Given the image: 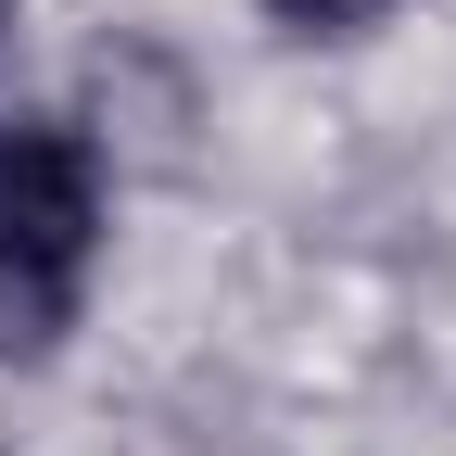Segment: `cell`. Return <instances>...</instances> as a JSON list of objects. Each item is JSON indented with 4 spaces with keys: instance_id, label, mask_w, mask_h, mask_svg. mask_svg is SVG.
I'll return each instance as SVG.
<instances>
[{
    "instance_id": "3",
    "label": "cell",
    "mask_w": 456,
    "mask_h": 456,
    "mask_svg": "<svg viewBox=\"0 0 456 456\" xmlns=\"http://www.w3.org/2000/svg\"><path fill=\"white\" fill-rule=\"evenodd\" d=\"M0 26H13V0H0Z\"/></svg>"
},
{
    "instance_id": "1",
    "label": "cell",
    "mask_w": 456,
    "mask_h": 456,
    "mask_svg": "<svg viewBox=\"0 0 456 456\" xmlns=\"http://www.w3.org/2000/svg\"><path fill=\"white\" fill-rule=\"evenodd\" d=\"M89 254H102V152L77 127L13 114L0 127V355H38L77 317Z\"/></svg>"
},
{
    "instance_id": "2",
    "label": "cell",
    "mask_w": 456,
    "mask_h": 456,
    "mask_svg": "<svg viewBox=\"0 0 456 456\" xmlns=\"http://www.w3.org/2000/svg\"><path fill=\"white\" fill-rule=\"evenodd\" d=\"M393 13V0H266V26H292V38H368Z\"/></svg>"
}]
</instances>
